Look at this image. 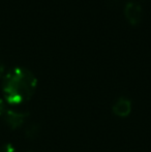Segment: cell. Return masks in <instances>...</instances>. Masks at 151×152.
Instances as JSON below:
<instances>
[{"label": "cell", "mask_w": 151, "mask_h": 152, "mask_svg": "<svg viewBox=\"0 0 151 152\" xmlns=\"http://www.w3.org/2000/svg\"><path fill=\"white\" fill-rule=\"evenodd\" d=\"M4 70H5V66H4V63L2 62V60H0V77L3 76Z\"/></svg>", "instance_id": "cell-8"}, {"label": "cell", "mask_w": 151, "mask_h": 152, "mask_svg": "<svg viewBox=\"0 0 151 152\" xmlns=\"http://www.w3.org/2000/svg\"><path fill=\"white\" fill-rule=\"evenodd\" d=\"M131 100L127 97H119L118 99L115 102V104L112 107V111L117 117H121V118H125L127 117L131 112Z\"/></svg>", "instance_id": "cell-4"}, {"label": "cell", "mask_w": 151, "mask_h": 152, "mask_svg": "<svg viewBox=\"0 0 151 152\" xmlns=\"http://www.w3.org/2000/svg\"><path fill=\"white\" fill-rule=\"evenodd\" d=\"M5 104H4L3 100L0 99V116H2V115L4 114V112H5Z\"/></svg>", "instance_id": "cell-7"}, {"label": "cell", "mask_w": 151, "mask_h": 152, "mask_svg": "<svg viewBox=\"0 0 151 152\" xmlns=\"http://www.w3.org/2000/svg\"><path fill=\"white\" fill-rule=\"evenodd\" d=\"M37 79L31 70L15 67L5 74L2 82L4 97L10 104H20L29 100L34 94Z\"/></svg>", "instance_id": "cell-1"}, {"label": "cell", "mask_w": 151, "mask_h": 152, "mask_svg": "<svg viewBox=\"0 0 151 152\" xmlns=\"http://www.w3.org/2000/svg\"><path fill=\"white\" fill-rule=\"evenodd\" d=\"M125 18L131 24H138L142 19V6L136 1H129L124 6Z\"/></svg>", "instance_id": "cell-3"}, {"label": "cell", "mask_w": 151, "mask_h": 152, "mask_svg": "<svg viewBox=\"0 0 151 152\" xmlns=\"http://www.w3.org/2000/svg\"><path fill=\"white\" fill-rule=\"evenodd\" d=\"M40 132V125L37 123H31L25 129V136L28 139H35Z\"/></svg>", "instance_id": "cell-5"}, {"label": "cell", "mask_w": 151, "mask_h": 152, "mask_svg": "<svg viewBox=\"0 0 151 152\" xmlns=\"http://www.w3.org/2000/svg\"><path fill=\"white\" fill-rule=\"evenodd\" d=\"M28 112H18L14 110H5L3 114L4 121L12 129H17L24 124L25 119L28 117Z\"/></svg>", "instance_id": "cell-2"}, {"label": "cell", "mask_w": 151, "mask_h": 152, "mask_svg": "<svg viewBox=\"0 0 151 152\" xmlns=\"http://www.w3.org/2000/svg\"><path fill=\"white\" fill-rule=\"evenodd\" d=\"M15 151H16L15 147L12 144H9V143H6V144L2 145L1 148H0V152H15Z\"/></svg>", "instance_id": "cell-6"}]
</instances>
